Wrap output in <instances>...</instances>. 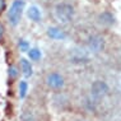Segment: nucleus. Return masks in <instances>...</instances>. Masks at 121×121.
I'll use <instances>...</instances> for the list:
<instances>
[{
    "mask_svg": "<svg viewBox=\"0 0 121 121\" xmlns=\"http://www.w3.org/2000/svg\"><path fill=\"white\" fill-rule=\"evenodd\" d=\"M19 121H36V116L31 110H24L19 117Z\"/></svg>",
    "mask_w": 121,
    "mask_h": 121,
    "instance_id": "10",
    "label": "nucleus"
},
{
    "mask_svg": "<svg viewBox=\"0 0 121 121\" xmlns=\"http://www.w3.org/2000/svg\"><path fill=\"white\" fill-rule=\"evenodd\" d=\"M47 86L52 88V89H60L64 87V78L63 75H60L59 73H50L46 78Z\"/></svg>",
    "mask_w": 121,
    "mask_h": 121,
    "instance_id": "5",
    "label": "nucleus"
},
{
    "mask_svg": "<svg viewBox=\"0 0 121 121\" xmlns=\"http://www.w3.org/2000/svg\"><path fill=\"white\" fill-rule=\"evenodd\" d=\"M18 46H19V48H21V51H28V50H29L28 42H26L24 40H21V41H19Z\"/></svg>",
    "mask_w": 121,
    "mask_h": 121,
    "instance_id": "13",
    "label": "nucleus"
},
{
    "mask_svg": "<svg viewBox=\"0 0 121 121\" xmlns=\"http://www.w3.org/2000/svg\"><path fill=\"white\" fill-rule=\"evenodd\" d=\"M21 70H22V74L26 78H29L33 74V68H32L31 63H29L27 59H21Z\"/></svg>",
    "mask_w": 121,
    "mask_h": 121,
    "instance_id": "7",
    "label": "nucleus"
},
{
    "mask_svg": "<svg viewBox=\"0 0 121 121\" xmlns=\"http://www.w3.org/2000/svg\"><path fill=\"white\" fill-rule=\"evenodd\" d=\"M98 21H99V23L103 24V26H112L115 23V17H113L110 12H104L102 14H99Z\"/></svg>",
    "mask_w": 121,
    "mask_h": 121,
    "instance_id": "8",
    "label": "nucleus"
},
{
    "mask_svg": "<svg viewBox=\"0 0 121 121\" xmlns=\"http://www.w3.org/2000/svg\"><path fill=\"white\" fill-rule=\"evenodd\" d=\"M104 45H106V41L99 35H94L92 37H89V40H88V48L92 52H94V54H98V52L102 51L104 48Z\"/></svg>",
    "mask_w": 121,
    "mask_h": 121,
    "instance_id": "4",
    "label": "nucleus"
},
{
    "mask_svg": "<svg viewBox=\"0 0 121 121\" xmlns=\"http://www.w3.org/2000/svg\"><path fill=\"white\" fill-rule=\"evenodd\" d=\"M74 13L75 10H74L73 5L68 4V3H60L54 9V15L56 18V21L63 24H68L73 21Z\"/></svg>",
    "mask_w": 121,
    "mask_h": 121,
    "instance_id": "1",
    "label": "nucleus"
},
{
    "mask_svg": "<svg viewBox=\"0 0 121 121\" xmlns=\"http://www.w3.org/2000/svg\"><path fill=\"white\" fill-rule=\"evenodd\" d=\"M17 69H15V68L14 66H10V68H9V75H10V77L12 78H15V77H17Z\"/></svg>",
    "mask_w": 121,
    "mask_h": 121,
    "instance_id": "14",
    "label": "nucleus"
},
{
    "mask_svg": "<svg viewBox=\"0 0 121 121\" xmlns=\"http://www.w3.org/2000/svg\"><path fill=\"white\" fill-rule=\"evenodd\" d=\"M79 121H83V120H79Z\"/></svg>",
    "mask_w": 121,
    "mask_h": 121,
    "instance_id": "17",
    "label": "nucleus"
},
{
    "mask_svg": "<svg viewBox=\"0 0 121 121\" xmlns=\"http://www.w3.org/2000/svg\"><path fill=\"white\" fill-rule=\"evenodd\" d=\"M23 9H24L23 0H14L13 1V4L10 5V9L8 12V19L12 26H17L21 22L22 14H23Z\"/></svg>",
    "mask_w": 121,
    "mask_h": 121,
    "instance_id": "2",
    "label": "nucleus"
},
{
    "mask_svg": "<svg viewBox=\"0 0 121 121\" xmlns=\"http://www.w3.org/2000/svg\"><path fill=\"white\" fill-rule=\"evenodd\" d=\"M47 36L52 40H56V41H60V40H64L66 37L65 32L63 31L61 28H57V27H50L47 29Z\"/></svg>",
    "mask_w": 121,
    "mask_h": 121,
    "instance_id": "6",
    "label": "nucleus"
},
{
    "mask_svg": "<svg viewBox=\"0 0 121 121\" xmlns=\"http://www.w3.org/2000/svg\"><path fill=\"white\" fill-rule=\"evenodd\" d=\"M27 15H28V18L31 19V21L36 22V23L41 21V12H40V9H38L37 6H35V5H32V6L28 8Z\"/></svg>",
    "mask_w": 121,
    "mask_h": 121,
    "instance_id": "9",
    "label": "nucleus"
},
{
    "mask_svg": "<svg viewBox=\"0 0 121 121\" xmlns=\"http://www.w3.org/2000/svg\"><path fill=\"white\" fill-rule=\"evenodd\" d=\"M28 56L32 61H38L41 59V51L38 48H31L28 50Z\"/></svg>",
    "mask_w": 121,
    "mask_h": 121,
    "instance_id": "11",
    "label": "nucleus"
},
{
    "mask_svg": "<svg viewBox=\"0 0 121 121\" xmlns=\"http://www.w3.org/2000/svg\"><path fill=\"white\" fill-rule=\"evenodd\" d=\"M27 91H28V84L26 80H21L19 82V97L24 98L27 96Z\"/></svg>",
    "mask_w": 121,
    "mask_h": 121,
    "instance_id": "12",
    "label": "nucleus"
},
{
    "mask_svg": "<svg viewBox=\"0 0 121 121\" xmlns=\"http://www.w3.org/2000/svg\"><path fill=\"white\" fill-rule=\"evenodd\" d=\"M91 92H92V96L96 99H101L104 96H107V93H108V86L103 80H96V82H93L92 87H91Z\"/></svg>",
    "mask_w": 121,
    "mask_h": 121,
    "instance_id": "3",
    "label": "nucleus"
},
{
    "mask_svg": "<svg viewBox=\"0 0 121 121\" xmlns=\"http://www.w3.org/2000/svg\"><path fill=\"white\" fill-rule=\"evenodd\" d=\"M5 9V0H0V13Z\"/></svg>",
    "mask_w": 121,
    "mask_h": 121,
    "instance_id": "16",
    "label": "nucleus"
},
{
    "mask_svg": "<svg viewBox=\"0 0 121 121\" xmlns=\"http://www.w3.org/2000/svg\"><path fill=\"white\" fill-rule=\"evenodd\" d=\"M4 33H5V28L3 26V23H0V42H1L3 37H4Z\"/></svg>",
    "mask_w": 121,
    "mask_h": 121,
    "instance_id": "15",
    "label": "nucleus"
}]
</instances>
